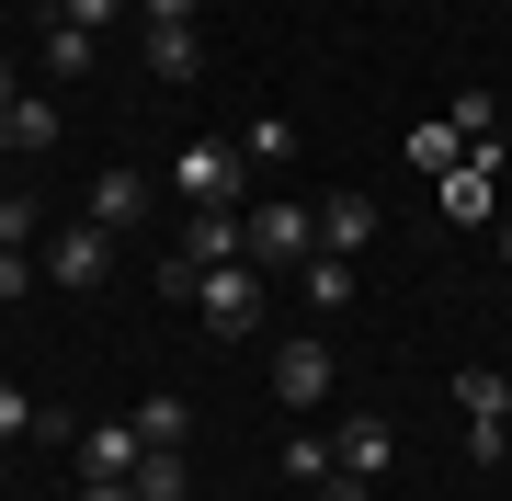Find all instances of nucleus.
<instances>
[{
	"instance_id": "nucleus-1",
	"label": "nucleus",
	"mask_w": 512,
	"mask_h": 501,
	"mask_svg": "<svg viewBox=\"0 0 512 501\" xmlns=\"http://www.w3.org/2000/svg\"><path fill=\"white\" fill-rule=\"evenodd\" d=\"M319 251V205H251L239 217V262H308Z\"/></svg>"
},
{
	"instance_id": "nucleus-2",
	"label": "nucleus",
	"mask_w": 512,
	"mask_h": 501,
	"mask_svg": "<svg viewBox=\"0 0 512 501\" xmlns=\"http://www.w3.org/2000/svg\"><path fill=\"white\" fill-rule=\"evenodd\" d=\"M456 410H467V456L490 467V456L512 445V376H490V365H467V376H456Z\"/></svg>"
},
{
	"instance_id": "nucleus-3",
	"label": "nucleus",
	"mask_w": 512,
	"mask_h": 501,
	"mask_svg": "<svg viewBox=\"0 0 512 501\" xmlns=\"http://www.w3.org/2000/svg\"><path fill=\"white\" fill-rule=\"evenodd\" d=\"M194 308L217 331H262V262H205L194 274Z\"/></svg>"
},
{
	"instance_id": "nucleus-4",
	"label": "nucleus",
	"mask_w": 512,
	"mask_h": 501,
	"mask_svg": "<svg viewBox=\"0 0 512 501\" xmlns=\"http://www.w3.org/2000/svg\"><path fill=\"white\" fill-rule=\"evenodd\" d=\"M171 183H183V205H239V137H194Z\"/></svg>"
},
{
	"instance_id": "nucleus-5",
	"label": "nucleus",
	"mask_w": 512,
	"mask_h": 501,
	"mask_svg": "<svg viewBox=\"0 0 512 501\" xmlns=\"http://www.w3.org/2000/svg\"><path fill=\"white\" fill-rule=\"evenodd\" d=\"M103 262H114V228H92V217H80V228H57V251H46V274L69 285V297H92V285H103Z\"/></svg>"
},
{
	"instance_id": "nucleus-6",
	"label": "nucleus",
	"mask_w": 512,
	"mask_h": 501,
	"mask_svg": "<svg viewBox=\"0 0 512 501\" xmlns=\"http://www.w3.org/2000/svg\"><path fill=\"white\" fill-rule=\"evenodd\" d=\"M137 456H148L137 410H126V422H80V479H137Z\"/></svg>"
},
{
	"instance_id": "nucleus-7",
	"label": "nucleus",
	"mask_w": 512,
	"mask_h": 501,
	"mask_svg": "<svg viewBox=\"0 0 512 501\" xmlns=\"http://www.w3.org/2000/svg\"><path fill=\"white\" fill-rule=\"evenodd\" d=\"M274 399H285V410H319V399H330V342H285V353H274Z\"/></svg>"
},
{
	"instance_id": "nucleus-8",
	"label": "nucleus",
	"mask_w": 512,
	"mask_h": 501,
	"mask_svg": "<svg viewBox=\"0 0 512 501\" xmlns=\"http://www.w3.org/2000/svg\"><path fill=\"white\" fill-rule=\"evenodd\" d=\"M387 456H399V433H387L376 410H353V422L330 433V467H353V479H387Z\"/></svg>"
},
{
	"instance_id": "nucleus-9",
	"label": "nucleus",
	"mask_w": 512,
	"mask_h": 501,
	"mask_svg": "<svg viewBox=\"0 0 512 501\" xmlns=\"http://www.w3.org/2000/svg\"><path fill=\"white\" fill-rule=\"evenodd\" d=\"M444 217H456V228H490V217H501V171L456 160V171H444Z\"/></svg>"
},
{
	"instance_id": "nucleus-10",
	"label": "nucleus",
	"mask_w": 512,
	"mask_h": 501,
	"mask_svg": "<svg viewBox=\"0 0 512 501\" xmlns=\"http://www.w3.org/2000/svg\"><path fill=\"white\" fill-rule=\"evenodd\" d=\"M183 262L205 274V262H239V205H194L183 217Z\"/></svg>"
},
{
	"instance_id": "nucleus-11",
	"label": "nucleus",
	"mask_w": 512,
	"mask_h": 501,
	"mask_svg": "<svg viewBox=\"0 0 512 501\" xmlns=\"http://www.w3.org/2000/svg\"><path fill=\"white\" fill-rule=\"evenodd\" d=\"M376 240V194H330L319 205V251H365Z\"/></svg>"
},
{
	"instance_id": "nucleus-12",
	"label": "nucleus",
	"mask_w": 512,
	"mask_h": 501,
	"mask_svg": "<svg viewBox=\"0 0 512 501\" xmlns=\"http://www.w3.org/2000/svg\"><path fill=\"white\" fill-rule=\"evenodd\" d=\"M148 217V171H103L92 183V228H137Z\"/></svg>"
},
{
	"instance_id": "nucleus-13",
	"label": "nucleus",
	"mask_w": 512,
	"mask_h": 501,
	"mask_svg": "<svg viewBox=\"0 0 512 501\" xmlns=\"http://www.w3.org/2000/svg\"><path fill=\"white\" fill-rule=\"evenodd\" d=\"M399 160H421V171H433V183H444V171H456L467 160V137H456V114H421V126H410V149Z\"/></svg>"
},
{
	"instance_id": "nucleus-14",
	"label": "nucleus",
	"mask_w": 512,
	"mask_h": 501,
	"mask_svg": "<svg viewBox=\"0 0 512 501\" xmlns=\"http://www.w3.org/2000/svg\"><path fill=\"white\" fill-rule=\"evenodd\" d=\"M296 274H308V308H319V319H342V308H353V262H342V251H308Z\"/></svg>"
},
{
	"instance_id": "nucleus-15",
	"label": "nucleus",
	"mask_w": 512,
	"mask_h": 501,
	"mask_svg": "<svg viewBox=\"0 0 512 501\" xmlns=\"http://www.w3.org/2000/svg\"><path fill=\"white\" fill-rule=\"evenodd\" d=\"M137 501H194V467H183V445H148V456H137Z\"/></svg>"
},
{
	"instance_id": "nucleus-16",
	"label": "nucleus",
	"mask_w": 512,
	"mask_h": 501,
	"mask_svg": "<svg viewBox=\"0 0 512 501\" xmlns=\"http://www.w3.org/2000/svg\"><path fill=\"white\" fill-rule=\"evenodd\" d=\"M148 69H160V80H194V69H205L194 23H148Z\"/></svg>"
},
{
	"instance_id": "nucleus-17",
	"label": "nucleus",
	"mask_w": 512,
	"mask_h": 501,
	"mask_svg": "<svg viewBox=\"0 0 512 501\" xmlns=\"http://www.w3.org/2000/svg\"><path fill=\"white\" fill-rule=\"evenodd\" d=\"M23 433H57V410H35V388L0 376V445H23Z\"/></svg>"
},
{
	"instance_id": "nucleus-18",
	"label": "nucleus",
	"mask_w": 512,
	"mask_h": 501,
	"mask_svg": "<svg viewBox=\"0 0 512 501\" xmlns=\"http://www.w3.org/2000/svg\"><path fill=\"white\" fill-rule=\"evenodd\" d=\"M444 114H456V137H467V149H490V137H501V103H490V92H478V80H467V92H456V103H444Z\"/></svg>"
},
{
	"instance_id": "nucleus-19",
	"label": "nucleus",
	"mask_w": 512,
	"mask_h": 501,
	"mask_svg": "<svg viewBox=\"0 0 512 501\" xmlns=\"http://www.w3.org/2000/svg\"><path fill=\"white\" fill-rule=\"evenodd\" d=\"M0 149H57V114L46 103H12V114H0Z\"/></svg>"
},
{
	"instance_id": "nucleus-20",
	"label": "nucleus",
	"mask_w": 512,
	"mask_h": 501,
	"mask_svg": "<svg viewBox=\"0 0 512 501\" xmlns=\"http://www.w3.org/2000/svg\"><path fill=\"white\" fill-rule=\"evenodd\" d=\"M46 69H57V80H69V69H92V35H80L69 12H46Z\"/></svg>"
},
{
	"instance_id": "nucleus-21",
	"label": "nucleus",
	"mask_w": 512,
	"mask_h": 501,
	"mask_svg": "<svg viewBox=\"0 0 512 501\" xmlns=\"http://www.w3.org/2000/svg\"><path fill=\"white\" fill-rule=\"evenodd\" d=\"M137 433H148V445H183V433H194V410H183V399H171V388H160V399H148V410H137Z\"/></svg>"
},
{
	"instance_id": "nucleus-22",
	"label": "nucleus",
	"mask_w": 512,
	"mask_h": 501,
	"mask_svg": "<svg viewBox=\"0 0 512 501\" xmlns=\"http://www.w3.org/2000/svg\"><path fill=\"white\" fill-rule=\"evenodd\" d=\"M285 479H308V490L330 479V445H319V433H285Z\"/></svg>"
},
{
	"instance_id": "nucleus-23",
	"label": "nucleus",
	"mask_w": 512,
	"mask_h": 501,
	"mask_svg": "<svg viewBox=\"0 0 512 501\" xmlns=\"http://www.w3.org/2000/svg\"><path fill=\"white\" fill-rule=\"evenodd\" d=\"M35 240V194H0V251H23Z\"/></svg>"
},
{
	"instance_id": "nucleus-24",
	"label": "nucleus",
	"mask_w": 512,
	"mask_h": 501,
	"mask_svg": "<svg viewBox=\"0 0 512 501\" xmlns=\"http://www.w3.org/2000/svg\"><path fill=\"white\" fill-rule=\"evenodd\" d=\"M57 12H69V23H80V35H103V23H114V12H126V0H57Z\"/></svg>"
},
{
	"instance_id": "nucleus-25",
	"label": "nucleus",
	"mask_w": 512,
	"mask_h": 501,
	"mask_svg": "<svg viewBox=\"0 0 512 501\" xmlns=\"http://www.w3.org/2000/svg\"><path fill=\"white\" fill-rule=\"evenodd\" d=\"M23 285H35V251H0V308H12Z\"/></svg>"
},
{
	"instance_id": "nucleus-26",
	"label": "nucleus",
	"mask_w": 512,
	"mask_h": 501,
	"mask_svg": "<svg viewBox=\"0 0 512 501\" xmlns=\"http://www.w3.org/2000/svg\"><path fill=\"white\" fill-rule=\"evenodd\" d=\"M319 501H376V479H353V467H330V479H319Z\"/></svg>"
},
{
	"instance_id": "nucleus-27",
	"label": "nucleus",
	"mask_w": 512,
	"mask_h": 501,
	"mask_svg": "<svg viewBox=\"0 0 512 501\" xmlns=\"http://www.w3.org/2000/svg\"><path fill=\"white\" fill-rule=\"evenodd\" d=\"M80 501H137V479H80Z\"/></svg>"
},
{
	"instance_id": "nucleus-28",
	"label": "nucleus",
	"mask_w": 512,
	"mask_h": 501,
	"mask_svg": "<svg viewBox=\"0 0 512 501\" xmlns=\"http://www.w3.org/2000/svg\"><path fill=\"white\" fill-rule=\"evenodd\" d=\"M137 12H148V23H194V0H137Z\"/></svg>"
},
{
	"instance_id": "nucleus-29",
	"label": "nucleus",
	"mask_w": 512,
	"mask_h": 501,
	"mask_svg": "<svg viewBox=\"0 0 512 501\" xmlns=\"http://www.w3.org/2000/svg\"><path fill=\"white\" fill-rule=\"evenodd\" d=\"M12 103H23V80H12V69H0V114H12Z\"/></svg>"
},
{
	"instance_id": "nucleus-30",
	"label": "nucleus",
	"mask_w": 512,
	"mask_h": 501,
	"mask_svg": "<svg viewBox=\"0 0 512 501\" xmlns=\"http://www.w3.org/2000/svg\"><path fill=\"white\" fill-rule=\"evenodd\" d=\"M490 228H501V251H512V205H501V217H490Z\"/></svg>"
}]
</instances>
